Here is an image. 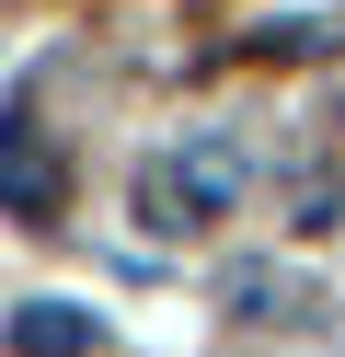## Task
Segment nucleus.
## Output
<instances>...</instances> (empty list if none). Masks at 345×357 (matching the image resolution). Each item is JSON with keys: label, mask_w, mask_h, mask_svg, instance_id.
I'll return each instance as SVG.
<instances>
[{"label": "nucleus", "mask_w": 345, "mask_h": 357, "mask_svg": "<svg viewBox=\"0 0 345 357\" xmlns=\"http://www.w3.org/2000/svg\"><path fill=\"white\" fill-rule=\"evenodd\" d=\"M230 208H242V150H230L219 127H196L184 150H161V162L138 173V219H150V231H219Z\"/></svg>", "instance_id": "f257e3e1"}, {"label": "nucleus", "mask_w": 345, "mask_h": 357, "mask_svg": "<svg viewBox=\"0 0 345 357\" xmlns=\"http://www.w3.org/2000/svg\"><path fill=\"white\" fill-rule=\"evenodd\" d=\"M69 208V162L46 150L35 116H0V219H23V231H58Z\"/></svg>", "instance_id": "f03ea898"}, {"label": "nucleus", "mask_w": 345, "mask_h": 357, "mask_svg": "<svg viewBox=\"0 0 345 357\" xmlns=\"http://www.w3.org/2000/svg\"><path fill=\"white\" fill-rule=\"evenodd\" d=\"M0 346L12 357H92V311L81 300H23L12 323H0Z\"/></svg>", "instance_id": "7ed1b4c3"}]
</instances>
